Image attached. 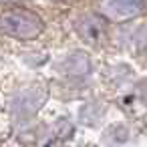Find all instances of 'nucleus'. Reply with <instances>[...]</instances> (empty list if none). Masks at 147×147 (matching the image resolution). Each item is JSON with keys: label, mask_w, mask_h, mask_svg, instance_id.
Segmentation results:
<instances>
[]
</instances>
